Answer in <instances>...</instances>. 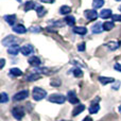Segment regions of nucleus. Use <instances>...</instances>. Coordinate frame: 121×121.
<instances>
[{"mask_svg":"<svg viewBox=\"0 0 121 121\" xmlns=\"http://www.w3.org/2000/svg\"><path fill=\"white\" fill-rule=\"evenodd\" d=\"M21 42V38L17 37L15 35H9L5 38H3L1 42V44L5 47H13V46H18V44Z\"/></svg>","mask_w":121,"mask_h":121,"instance_id":"obj_1","label":"nucleus"},{"mask_svg":"<svg viewBox=\"0 0 121 121\" xmlns=\"http://www.w3.org/2000/svg\"><path fill=\"white\" fill-rule=\"evenodd\" d=\"M32 96H33V99L35 101H40L44 98H46L47 91L40 87H34L32 90Z\"/></svg>","mask_w":121,"mask_h":121,"instance_id":"obj_2","label":"nucleus"},{"mask_svg":"<svg viewBox=\"0 0 121 121\" xmlns=\"http://www.w3.org/2000/svg\"><path fill=\"white\" fill-rule=\"evenodd\" d=\"M49 102L52 103H56V104H63L66 101V97L63 96L60 94H53L51 96H49Z\"/></svg>","mask_w":121,"mask_h":121,"instance_id":"obj_3","label":"nucleus"},{"mask_svg":"<svg viewBox=\"0 0 121 121\" xmlns=\"http://www.w3.org/2000/svg\"><path fill=\"white\" fill-rule=\"evenodd\" d=\"M12 115L14 116L15 119L21 120L25 116V108L22 106H16L12 109Z\"/></svg>","mask_w":121,"mask_h":121,"instance_id":"obj_4","label":"nucleus"},{"mask_svg":"<svg viewBox=\"0 0 121 121\" xmlns=\"http://www.w3.org/2000/svg\"><path fill=\"white\" fill-rule=\"evenodd\" d=\"M28 96H29V90L22 89V90H20V91H18L17 94L14 95L13 100L14 101H22V100H25V99H27Z\"/></svg>","mask_w":121,"mask_h":121,"instance_id":"obj_5","label":"nucleus"},{"mask_svg":"<svg viewBox=\"0 0 121 121\" xmlns=\"http://www.w3.org/2000/svg\"><path fill=\"white\" fill-rule=\"evenodd\" d=\"M84 16L87 20H96L99 15L96 10H85L84 11Z\"/></svg>","mask_w":121,"mask_h":121,"instance_id":"obj_6","label":"nucleus"},{"mask_svg":"<svg viewBox=\"0 0 121 121\" xmlns=\"http://www.w3.org/2000/svg\"><path fill=\"white\" fill-rule=\"evenodd\" d=\"M99 101H100V98H96V101H92L91 105L89 106L88 111H89L90 114H97L99 111H100V104H99Z\"/></svg>","mask_w":121,"mask_h":121,"instance_id":"obj_7","label":"nucleus"},{"mask_svg":"<svg viewBox=\"0 0 121 121\" xmlns=\"http://www.w3.org/2000/svg\"><path fill=\"white\" fill-rule=\"evenodd\" d=\"M67 99H68V101L71 104H78L79 103V98H78L74 90H69L67 92Z\"/></svg>","mask_w":121,"mask_h":121,"instance_id":"obj_8","label":"nucleus"},{"mask_svg":"<svg viewBox=\"0 0 121 121\" xmlns=\"http://www.w3.org/2000/svg\"><path fill=\"white\" fill-rule=\"evenodd\" d=\"M20 52L22 53L23 55H26V56H27V55H30L34 52V47L32 46V45H25V46L21 47Z\"/></svg>","mask_w":121,"mask_h":121,"instance_id":"obj_9","label":"nucleus"},{"mask_svg":"<svg viewBox=\"0 0 121 121\" xmlns=\"http://www.w3.org/2000/svg\"><path fill=\"white\" fill-rule=\"evenodd\" d=\"M28 63H29L31 66H33V67H39L40 65H42V60H40V59L38 56H31V57H29V60H28Z\"/></svg>","mask_w":121,"mask_h":121,"instance_id":"obj_10","label":"nucleus"},{"mask_svg":"<svg viewBox=\"0 0 121 121\" xmlns=\"http://www.w3.org/2000/svg\"><path fill=\"white\" fill-rule=\"evenodd\" d=\"M12 29H13V31H14L15 33H17V34H25L26 32L28 31L27 28H26L23 25H20V23L13 26Z\"/></svg>","mask_w":121,"mask_h":121,"instance_id":"obj_11","label":"nucleus"},{"mask_svg":"<svg viewBox=\"0 0 121 121\" xmlns=\"http://www.w3.org/2000/svg\"><path fill=\"white\" fill-rule=\"evenodd\" d=\"M91 31H92V33H95V34L102 33V31H104V30H103V25L101 22H96L91 27Z\"/></svg>","mask_w":121,"mask_h":121,"instance_id":"obj_12","label":"nucleus"},{"mask_svg":"<svg viewBox=\"0 0 121 121\" xmlns=\"http://www.w3.org/2000/svg\"><path fill=\"white\" fill-rule=\"evenodd\" d=\"M3 18H4V20H5L6 22L9 23V25L13 27V26H15V22H16L17 17H16V15L12 14V15H5Z\"/></svg>","mask_w":121,"mask_h":121,"instance_id":"obj_13","label":"nucleus"},{"mask_svg":"<svg viewBox=\"0 0 121 121\" xmlns=\"http://www.w3.org/2000/svg\"><path fill=\"white\" fill-rule=\"evenodd\" d=\"M99 82H100L102 85H107V84H111L115 82L114 78H109V77H99Z\"/></svg>","mask_w":121,"mask_h":121,"instance_id":"obj_14","label":"nucleus"},{"mask_svg":"<svg viewBox=\"0 0 121 121\" xmlns=\"http://www.w3.org/2000/svg\"><path fill=\"white\" fill-rule=\"evenodd\" d=\"M99 16L103 19H106V18H109V17L113 16V12H112V10H109V9H104V10H102L100 12Z\"/></svg>","mask_w":121,"mask_h":121,"instance_id":"obj_15","label":"nucleus"},{"mask_svg":"<svg viewBox=\"0 0 121 121\" xmlns=\"http://www.w3.org/2000/svg\"><path fill=\"white\" fill-rule=\"evenodd\" d=\"M104 46L107 47L109 50L115 51V50H117V49L120 47V44H119V43H117V42H109V43H106Z\"/></svg>","mask_w":121,"mask_h":121,"instance_id":"obj_16","label":"nucleus"},{"mask_svg":"<svg viewBox=\"0 0 121 121\" xmlns=\"http://www.w3.org/2000/svg\"><path fill=\"white\" fill-rule=\"evenodd\" d=\"M72 31H73V33L79 34V35H85L87 33V29L85 27H74Z\"/></svg>","mask_w":121,"mask_h":121,"instance_id":"obj_17","label":"nucleus"},{"mask_svg":"<svg viewBox=\"0 0 121 121\" xmlns=\"http://www.w3.org/2000/svg\"><path fill=\"white\" fill-rule=\"evenodd\" d=\"M20 49H21V47H19V46L10 47V48L8 49V53L11 55H17L19 52H20Z\"/></svg>","mask_w":121,"mask_h":121,"instance_id":"obj_18","label":"nucleus"},{"mask_svg":"<svg viewBox=\"0 0 121 121\" xmlns=\"http://www.w3.org/2000/svg\"><path fill=\"white\" fill-rule=\"evenodd\" d=\"M38 79H40V75L38 74V73H28V74L26 75V80L29 82H34Z\"/></svg>","mask_w":121,"mask_h":121,"instance_id":"obj_19","label":"nucleus"},{"mask_svg":"<svg viewBox=\"0 0 121 121\" xmlns=\"http://www.w3.org/2000/svg\"><path fill=\"white\" fill-rule=\"evenodd\" d=\"M36 5H37V4H36L34 1H28V2H26V4H25V11H26V12H29V11H31V10H34V9L36 8Z\"/></svg>","mask_w":121,"mask_h":121,"instance_id":"obj_20","label":"nucleus"},{"mask_svg":"<svg viewBox=\"0 0 121 121\" xmlns=\"http://www.w3.org/2000/svg\"><path fill=\"white\" fill-rule=\"evenodd\" d=\"M114 27H115L114 21H105L103 23V30L104 31H111V30L114 29Z\"/></svg>","mask_w":121,"mask_h":121,"instance_id":"obj_21","label":"nucleus"},{"mask_svg":"<svg viewBox=\"0 0 121 121\" xmlns=\"http://www.w3.org/2000/svg\"><path fill=\"white\" fill-rule=\"evenodd\" d=\"M85 109V106H84L83 104H80V105H78L77 107H74V109H73V112H72V116L73 117H75V116H78L79 114H81L82 112Z\"/></svg>","mask_w":121,"mask_h":121,"instance_id":"obj_22","label":"nucleus"},{"mask_svg":"<svg viewBox=\"0 0 121 121\" xmlns=\"http://www.w3.org/2000/svg\"><path fill=\"white\" fill-rule=\"evenodd\" d=\"M64 20H65V22H66L68 26H70V27L74 26V23H75V18L73 16H71V15H67V16L65 17Z\"/></svg>","mask_w":121,"mask_h":121,"instance_id":"obj_23","label":"nucleus"},{"mask_svg":"<svg viewBox=\"0 0 121 121\" xmlns=\"http://www.w3.org/2000/svg\"><path fill=\"white\" fill-rule=\"evenodd\" d=\"M35 11H36V14H37L38 17H43L45 14H46V10H45V8H43L42 5H36L35 8Z\"/></svg>","mask_w":121,"mask_h":121,"instance_id":"obj_24","label":"nucleus"},{"mask_svg":"<svg viewBox=\"0 0 121 121\" xmlns=\"http://www.w3.org/2000/svg\"><path fill=\"white\" fill-rule=\"evenodd\" d=\"M70 12H71V8L68 5H62L60 9V13L62 15H69Z\"/></svg>","mask_w":121,"mask_h":121,"instance_id":"obj_25","label":"nucleus"},{"mask_svg":"<svg viewBox=\"0 0 121 121\" xmlns=\"http://www.w3.org/2000/svg\"><path fill=\"white\" fill-rule=\"evenodd\" d=\"M10 74L12 77H20V75H22V71L19 68H12L10 70Z\"/></svg>","mask_w":121,"mask_h":121,"instance_id":"obj_26","label":"nucleus"},{"mask_svg":"<svg viewBox=\"0 0 121 121\" xmlns=\"http://www.w3.org/2000/svg\"><path fill=\"white\" fill-rule=\"evenodd\" d=\"M104 4V0H92V6L95 9H100Z\"/></svg>","mask_w":121,"mask_h":121,"instance_id":"obj_27","label":"nucleus"},{"mask_svg":"<svg viewBox=\"0 0 121 121\" xmlns=\"http://www.w3.org/2000/svg\"><path fill=\"white\" fill-rule=\"evenodd\" d=\"M72 72H73V75H74L75 78H82L83 77V71L81 70L80 68H74V69H72Z\"/></svg>","mask_w":121,"mask_h":121,"instance_id":"obj_28","label":"nucleus"},{"mask_svg":"<svg viewBox=\"0 0 121 121\" xmlns=\"http://www.w3.org/2000/svg\"><path fill=\"white\" fill-rule=\"evenodd\" d=\"M60 84H62V81H60V79H52L50 81L51 86H55V87H57V86H60Z\"/></svg>","mask_w":121,"mask_h":121,"instance_id":"obj_29","label":"nucleus"},{"mask_svg":"<svg viewBox=\"0 0 121 121\" xmlns=\"http://www.w3.org/2000/svg\"><path fill=\"white\" fill-rule=\"evenodd\" d=\"M9 101V96L5 92H1V96H0V102L1 103H6Z\"/></svg>","mask_w":121,"mask_h":121,"instance_id":"obj_30","label":"nucleus"},{"mask_svg":"<svg viewBox=\"0 0 121 121\" xmlns=\"http://www.w3.org/2000/svg\"><path fill=\"white\" fill-rule=\"evenodd\" d=\"M29 31H31L32 33H39V32L42 31V28L38 27V26H32L29 29Z\"/></svg>","mask_w":121,"mask_h":121,"instance_id":"obj_31","label":"nucleus"},{"mask_svg":"<svg viewBox=\"0 0 121 121\" xmlns=\"http://www.w3.org/2000/svg\"><path fill=\"white\" fill-rule=\"evenodd\" d=\"M85 49H86V44H85V43H81V44L78 45V50H79L80 52L85 51Z\"/></svg>","mask_w":121,"mask_h":121,"instance_id":"obj_32","label":"nucleus"},{"mask_svg":"<svg viewBox=\"0 0 121 121\" xmlns=\"http://www.w3.org/2000/svg\"><path fill=\"white\" fill-rule=\"evenodd\" d=\"M120 85H121V83H120V81H116V83L113 85V89L114 90H117L118 88L120 87Z\"/></svg>","mask_w":121,"mask_h":121,"instance_id":"obj_33","label":"nucleus"},{"mask_svg":"<svg viewBox=\"0 0 121 121\" xmlns=\"http://www.w3.org/2000/svg\"><path fill=\"white\" fill-rule=\"evenodd\" d=\"M112 18H113V21H116V20L121 21V15H114V14H113Z\"/></svg>","mask_w":121,"mask_h":121,"instance_id":"obj_34","label":"nucleus"},{"mask_svg":"<svg viewBox=\"0 0 121 121\" xmlns=\"http://www.w3.org/2000/svg\"><path fill=\"white\" fill-rule=\"evenodd\" d=\"M72 63L73 64H80V66H82V67H85L86 68V65L84 64V63H82V62H80V60H72Z\"/></svg>","mask_w":121,"mask_h":121,"instance_id":"obj_35","label":"nucleus"},{"mask_svg":"<svg viewBox=\"0 0 121 121\" xmlns=\"http://www.w3.org/2000/svg\"><path fill=\"white\" fill-rule=\"evenodd\" d=\"M114 68H115V70L119 71V72H121V64H119V63H117V64L114 65Z\"/></svg>","mask_w":121,"mask_h":121,"instance_id":"obj_36","label":"nucleus"},{"mask_svg":"<svg viewBox=\"0 0 121 121\" xmlns=\"http://www.w3.org/2000/svg\"><path fill=\"white\" fill-rule=\"evenodd\" d=\"M39 1L43 2V3H53L55 0H39Z\"/></svg>","mask_w":121,"mask_h":121,"instance_id":"obj_37","label":"nucleus"},{"mask_svg":"<svg viewBox=\"0 0 121 121\" xmlns=\"http://www.w3.org/2000/svg\"><path fill=\"white\" fill-rule=\"evenodd\" d=\"M82 121H92V118L90 117V116H87V117H85Z\"/></svg>","mask_w":121,"mask_h":121,"instance_id":"obj_38","label":"nucleus"},{"mask_svg":"<svg viewBox=\"0 0 121 121\" xmlns=\"http://www.w3.org/2000/svg\"><path fill=\"white\" fill-rule=\"evenodd\" d=\"M4 63H5V60H4L3 59H1V63H0V68H3V67H4Z\"/></svg>","mask_w":121,"mask_h":121,"instance_id":"obj_39","label":"nucleus"},{"mask_svg":"<svg viewBox=\"0 0 121 121\" xmlns=\"http://www.w3.org/2000/svg\"><path fill=\"white\" fill-rule=\"evenodd\" d=\"M118 111H119V113H121V105H120L119 107H118Z\"/></svg>","mask_w":121,"mask_h":121,"instance_id":"obj_40","label":"nucleus"},{"mask_svg":"<svg viewBox=\"0 0 121 121\" xmlns=\"http://www.w3.org/2000/svg\"><path fill=\"white\" fill-rule=\"evenodd\" d=\"M119 10H120V12H121V5H120V8H119Z\"/></svg>","mask_w":121,"mask_h":121,"instance_id":"obj_41","label":"nucleus"},{"mask_svg":"<svg viewBox=\"0 0 121 121\" xmlns=\"http://www.w3.org/2000/svg\"><path fill=\"white\" fill-rule=\"evenodd\" d=\"M17 1H18V2H20V1H21V0H17Z\"/></svg>","mask_w":121,"mask_h":121,"instance_id":"obj_42","label":"nucleus"},{"mask_svg":"<svg viewBox=\"0 0 121 121\" xmlns=\"http://www.w3.org/2000/svg\"><path fill=\"white\" fill-rule=\"evenodd\" d=\"M116 1H121V0H116Z\"/></svg>","mask_w":121,"mask_h":121,"instance_id":"obj_43","label":"nucleus"}]
</instances>
